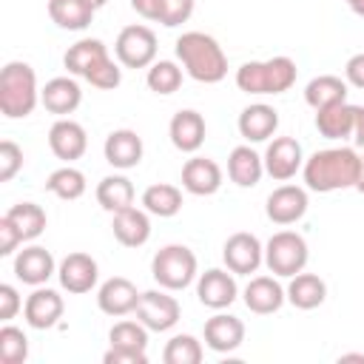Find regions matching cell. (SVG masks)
<instances>
[{"instance_id": "cell-9", "label": "cell", "mask_w": 364, "mask_h": 364, "mask_svg": "<svg viewBox=\"0 0 364 364\" xmlns=\"http://www.w3.org/2000/svg\"><path fill=\"white\" fill-rule=\"evenodd\" d=\"M179 316H182V307H179V301H176L173 296L165 293V287H162V290H145V293L139 296L136 318H139L148 330L165 333V330H171V327L179 321Z\"/></svg>"}, {"instance_id": "cell-34", "label": "cell", "mask_w": 364, "mask_h": 364, "mask_svg": "<svg viewBox=\"0 0 364 364\" xmlns=\"http://www.w3.org/2000/svg\"><path fill=\"white\" fill-rule=\"evenodd\" d=\"M85 188H88L85 173H82L80 168H74L71 162L63 165V168H57V171H51L48 179H46V191L54 193L57 199H65V202L80 199V196L85 193Z\"/></svg>"}, {"instance_id": "cell-12", "label": "cell", "mask_w": 364, "mask_h": 364, "mask_svg": "<svg viewBox=\"0 0 364 364\" xmlns=\"http://www.w3.org/2000/svg\"><path fill=\"white\" fill-rule=\"evenodd\" d=\"M239 296V287H236V279L230 270H222V267H210L205 273H199L196 279V299L210 307V310H225L236 301Z\"/></svg>"}, {"instance_id": "cell-21", "label": "cell", "mask_w": 364, "mask_h": 364, "mask_svg": "<svg viewBox=\"0 0 364 364\" xmlns=\"http://www.w3.org/2000/svg\"><path fill=\"white\" fill-rule=\"evenodd\" d=\"M182 188L193 196H213L222 188V168L208 156H191L182 165Z\"/></svg>"}, {"instance_id": "cell-5", "label": "cell", "mask_w": 364, "mask_h": 364, "mask_svg": "<svg viewBox=\"0 0 364 364\" xmlns=\"http://www.w3.org/2000/svg\"><path fill=\"white\" fill-rule=\"evenodd\" d=\"M40 102V88H37V74L28 63L11 60L0 71V111L9 119H23L28 117Z\"/></svg>"}, {"instance_id": "cell-1", "label": "cell", "mask_w": 364, "mask_h": 364, "mask_svg": "<svg viewBox=\"0 0 364 364\" xmlns=\"http://www.w3.org/2000/svg\"><path fill=\"white\" fill-rule=\"evenodd\" d=\"M358 165L361 156L355 154V148H324L316 151L304 159L301 173H304V185L316 193H333V191H344V188H355L358 182Z\"/></svg>"}, {"instance_id": "cell-7", "label": "cell", "mask_w": 364, "mask_h": 364, "mask_svg": "<svg viewBox=\"0 0 364 364\" xmlns=\"http://www.w3.org/2000/svg\"><path fill=\"white\" fill-rule=\"evenodd\" d=\"M307 259H310L307 242L296 230H279L264 245V264H267V270L273 276L290 279V276H296V273L304 270Z\"/></svg>"}, {"instance_id": "cell-37", "label": "cell", "mask_w": 364, "mask_h": 364, "mask_svg": "<svg viewBox=\"0 0 364 364\" xmlns=\"http://www.w3.org/2000/svg\"><path fill=\"white\" fill-rule=\"evenodd\" d=\"M202 355H205V353H202V344H199V338L191 336V333L173 336V338L165 344V350H162V361H165V364H199Z\"/></svg>"}, {"instance_id": "cell-27", "label": "cell", "mask_w": 364, "mask_h": 364, "mask_svg": "<svg viewBox=\"0 0 364 364\" xmlns=\"http://www.w3.org/2000/svg\"><path fill=\"white\" fill-rule=\"evenodd\" d=\"M355 111L358 105L336 102L321 111H316V128L324 139H353L355 131Z\"/></svg>"}, {"instance_id": "cell-16", "label": "cell", "mask_w": 364, "mask_h": 364, "mask_svg": "<svg viewBox=\"0 0 364 364\" xmlns=\"http://www.w3.org/2000/svg\"><path fill=\"white\" fill-rule=\"evenodd\" d=\"M48 148L57 159L63 162H74L85 154L88 148V136H85V128L68 117H60L51 128H48Z\"/></svg>"}, {"instance_id": "cell-41", "label": "cell", "mask_w": 364, "mask_h": 364, "mask_svg": "<svg viewBox=\"0 0 364 364\" xmlns=\"http://www.w3.org/2000/svg\"><path fill=\"white\" fill-rule=\"evenodd\" d=\"M193 6H196V0H162V17H159V23L168 26V28H176V26H182V23L191 20Z\"/></svg>"}, {"instance_id": "cell-22", "label": "cell", "mask_w": 364, "mask_h": 364, "mask_svg": "<svg viewBox=\"0 0 364 364\" xmlns=\"http://www.w3.org/2000/svg\"><path fill=\"white\" fill-rule=\"evenodd\" d=\"M40 102L48 114H57V117H68L80 108L82 102V88L77 80L71 77H54L48 80L43 88H40Z\"/></svg>"}, {"instance_id": "cell-39", "label": "cell", "mask_w": 364, "mask_h": 364, "mask_svg": "<svg viewBox=\"0 0 364 364\" xmlns=\"http://www.w3.org/2000/svg\"><path fill=\"white\" fill-rule=\"evenodd\" d=\"M28 358V338L20 327H0V361L3 364H23Z\"/></svg>"}, {"instance_id": "cell-47", "label": "cell", "mask_w": 364, "mask_h": 364, "mask_svg": "<svg viewBox=\"0 0 364 364\" xmlns=\"http://www.w3.org/2000/svg\"><path fill=\"white\" fill-rule=\"evenodd\" d=\"M353 145L364 148V105H358L355 111V131H353Z\"/></svg>"}, {"instance_id": "cell-15", "label": "cell", "mask_w": 364, "mask_h": 364, "mask_svg": "<svg viewBox=\"0 0 364 364\" xmlns=\"http://www.w3.org/2000/svg\"><path fill=\"white\" fill-rule=\"evenodd\" d=\"M57 276H60L63 290H68L74 296H82V293L94 290V284L100 279V267L88 253H68L57 264Z\"/></svg>"}, {"instance_id": "cell-18", "label": "cell", "mask_w": 364, "mask_h": 364, "mask_svg": "<svg viewBox=\"0 0 364 364\" xmlns=\"http://www.w3.org/2000/svg\"><path fill=\"white\" fill-rule=\"evenodd\" d=\"M54 273H57V262H54L51 250L40 247V245L23 247V250L14 256V276H17L23 284L40 287V284H46Z\"/></svg>"}, {"instance_id": "cell-26", "label": "cell", "mask_w": 364, "mask_h": 364, "mask_svg": "<svg viewBox=\"0 0 364 364\" xmlns=\"http://www.w3.org/2000/svg\"><path fill=\"white\" fill-rule=\"evenodd\" d=\"M111 230H114V239H117L119 245H125V247H142V245L151 239V219H148V210L131 205V208L114 213Z\"/></svg>"}, {"instance_id": "cell-29", "label": "cell", "mask_w": 364, "mask_h": 364, "mask_svg": "<svg viewBox=\"0 0 364 364\" xmlns=\"http://www.w3.org/2000/svg\"><path fill=\"white\" fill-rule=\"evenodd\" d=\"M284 293H287V301H290L293 307H299V310H313V307H318V304L327 299V284H324L321 276L301 270V273L290 276V284L284 287Z\"/></svg>"}, {"instance_id": "cell-13", "label": "cell", "mask_w": 364, "mask_h": 364, "mask_svg": "<svg viewBox=\"0 0 364 364\" xmlns=\"http://www.w3.org/2000/svg\"><path fill=\"white\" fill-rule=\"evenodd\" d=\"M139 290L131 279L125 276H111L100 284L97 290V307L105 313V316H131L136 313V304H139Z\"/></svg>"}, {"instance_id": "cell-45", "label": "cell", "mask_w": 364, "mask_h": 364, "mask_svg": "<svg viewBox=\"0 0 364 364\" xmlns=\"http://www.w3.org/2000/svg\"><path fill=\"white\" fill-rule=\"evenodd\" d=\"M344 77H347L350 85L364 88V51H361V54H353V57L347 60V65H344Z\"/></svg>"}, {"instance_id": "cell-51", "label": "cell", "mask_w": 364, "mask_h": 364, "mask_svg": "<svg viewBox=\"0 0 364 364\" xmlns=\"http://www.w3.org/2000/svg\"><path fill=\"white\" fill-rule=\"evenodd\" d=\"M88 3H91V6H94V9H100V6H105V3H108V0H88Z\"/></svg>"}, {"instance_id": "cell-42", "label": "cell", "mask_w": 364, "mask_h": 364, "mask_svg": "<svg viewBox=\"0 0 364 364\" xmlns=\"http://www.w3.org/2000/svg\"><path fill=\"white\" fill-rule=\"evenodd\" d=\"M20 310H23V299H20L17 287L14 284H0V318L11 321Z\"/></svg>"}, {"instance_id": "cell-3", "label": "cell", "mask_w": 364, "mask_h": 364, "mask_svg": "<svg viewBox=\"0 0 364 364\" xmlns=\"http://www.w3.org/2000/svg\"><path fill=\"white\" fill-rule=\"evenodd\" d=\"M176 57L185 68V74L196 82H219L228 74V57L222 51V46L205 34V31H185L176 40Z\"/></svg>"}, {"instance_id": "cell-25", "label": "cell", "mask_w": 364, "mask_h": 364, "mask_svg": "<svg viewBox=\"0 0 364 364\" xmlns=\"http://www.w3.org/2000/svg\"><path fill=\"white\" fill-rule=\"evenodd\" d=\"M236 125H239V134L247 142H264L279 128V111L273 105H267V102H253V105L242 108Z\"/></svg>"}, {"instance_id": "cell-48", "label": "cell", "mask_w": 364, "mask_h": 364, "mask_svg": "<svg viewBox=\"0 0 364 364\" xmlns=\"http://www.w3.org/2000/svg\"><path fill=\"white\" fill-rule=\"evenodd\" d=\"M347 6H350V11L353 14H358V17H364V0H344Z\"/></svg>"}, {"instance_id": "cell-43", "label": "cell", "mask_w": 364, "mask_h": 364, "mask_svg": "<svg viewBox=\"0 0 364 364\" xmlns=\"http://www.w3.org/2000/svg\"><path fill=\"white\" fill-rule=\"evenodd\" d=\"M23 242V236H20V230L14 228V222L3 213V219H0V256H11L14 250H17V245Z\"/></svg>"}, {"instance_id": "cell-28", "label": "cell", "mask_w": 364, "mask_h": 364, "mask_svg": "<svg viewBox=\"0 0 364 364\" xmlns=\"http://www.w3.org/2000/svg\"><path fill=\"white\" fill-rule=\"evenodd\" d=\"M264 173V159L250 148V145H236L228 156V176L239 188H253L259 185Z\"/></svg>"}, {"instance_id": "cell-20", "label": "cell", "mask_w": 364, "mask_h": 364, "mask_svg": "<svg viewBox=\"0 0 364 364\" xmlns=\"http://www.w3.org/2000/svg\"><path fill=\"white\" fill-rule=\"evenodd\" d=\"M205 117L193 108H185V111H176L171 117V125H168V136L173 142L176 151L182 154H196L205 142Z\"/></svg>"}, {"instance_id": "cell-6", "label": "cell", "mask_w": 364, "mask_h": 364, "mask_svg": "<svg viewBox=\"0 0 364 364\" xmlns=\"http://www.w3.org/2000/svg\"><path fill=\"white\" fill-rule=\"evenodd\" d=\"M151 276L165 290H185L199 276L196 253L185 245H165L151 259Z\"/></svg>"}, {"instance_id": "cell-35", "label": "cell", "mask_w": 364, "mask_h": 364, "mask_svg": "<svg viewBox=\"0 0 364 364\" xmlns=\"http://www.w3.org/2000/svg\"><path fill=\"white\" fill-rule=\"evenodd\" d=\"M6 216L14 222V228L20 230L23 242L37 239V236L46 230V225H48L46 210H43L37 202H17V205H11V208L6 210Z\"/></svg>"}, {"instance_id": "cell-2", "label": "cell", "mask_w": 364, "mask_h": 364, "mask_svg": "<svg viewBox=\"0 0 364 364\" xmlns=\"http://www.w3.org/2000/svg\"><path fill=\"white\" fill-rule=\"evenodd\" d=\"M63 63H65L68 74L88 80L100 91H111L122 82V68L111 60L105 43L94 40V37H85V40H77L74 46H68V51L63 54Z\"/></svg>"}, {"instance_id": "cell-10", "label": "cell", "mask_w": 364, "mask_h": 364, "mask_svg": "<svg viewBox=\"0 0 364 364\" xmlns=\"http://www.w3.org/2000/svg\"><path fill=\"white\" fill-rule=\"evenodd\" d=\"M222 259H225V264H228V270H230L233 276H250V273H256V270L262 267V262H264V245H262L253 233L239 230V233H233V236L225 242Z\"/></svg>"}, {"instance_id": "cell-49", "label": "cell", "mask_w": 364, "mask_h": 364, "mask_svg": "<svg viewBox=\"0 0 364 364\" xmlns=\"http://www.w3.org/2000/svg\"><path fill=\"white\" fill-rule=\"evenodd\" d=\"M355 191L364 193V154H361V165H358V182H355Z\"/></svg>"}, {"instance_id": "cell-31", "label": "cell", "mask_w": 364, "mask_h": 364, "mask_svg": "<svg viewBox=\"0 0 364 364\" xmlns=\"http://www.w3.org/2000/svg\"><path fill=\"white\" fill-rule=\"evenodd\" d=\"M304 102L313 108V111H321L327 105H336V102H347V82L336 74H321V77H313L304 88Z\"/></svg>"}, {"instance_id": "cell-24", "label": "cell", "mask_w": 364, "mask_h": 364, "mask_svg": "<svg viewBox=\"0 0 364 364\" xmlns=\"http://www.w3.org/2000/svg\"><path fill=\"white\" fill-rule=\"evenodd\" d=\"M245 341V321L230 313H216L205 321V344L213 353H233Z\"/></svg>"}, {"instance_id": "cell-50", "label": "cell", "mask_w": 364, "mask_h": 364, "mask_svg": "<svg viewBox=\"0 0 364 364\" xmlns=\"http://www.w3.org/2000/svg\"><path fill=\"white\" fill-rule=\"evenodd\" d=\"M338 361H364V355L361 353H344Z\"/></svg>"}, {"instance_id": "cell-8", "label": "cell", "mask_w": 364, "mask_h": 364, "mask_svg": "<svg viewBox=\"0 0 364 364\" xmlns=\"http://www.w3.org/2000/svg\"><path fill=\"white\" fill-rule=\"evenodd\" d=\"M114 54L125 68H148L156 63V34L148 26H125L117 34Z\"/></svg>"}, {"instance_id": "cell-44", "label": "cell", "mask_w": 364, "mask_h": 364, "mask_svg": "<svg viewBox=\"0 0 364 364\" xmlns=\"http://www.w3.org/2000/svg\"><path fill=\"white\" fill-rule=\"evenodd\" d=\"M105 364H148V353L142 350H122V347H108L102 355Z\"/></svg>"}, {"instance_id": "cell-19", "label": "cell", "mask_w": 364, "mask_h": 364, "mask_svg": "<svg viewBox=\"0 0 364 364\" xmlns=\"http://www.w3.org/2000/svg\"><path fill=\"white\" fill-rule=\"evenodd\" d=\"M142 136L131 128H117L105 136V145H102V154H105V162L119 168V171H128V168H136L142 162Z\"/></svg>"}, {"instance_id": "cell-38", "label": "cell", "mask_w": 364, "mask_h": 364, "mask_svg": "<svg viewBox=\"0 0 364 364\" xmlns=\"http://www.w3.org/2000/svg\"><path fill=\"white\" fill-rule=\"evenodd\" d=\"M108 341H111V347L142 350V353H145V347H148V327H145L139 318H136V321H131V318L117 321V324L111 327V333H108Z\"/></svg>"}, {"instance_id": "cell-17", "label": "cell", "mask_w": 364, "mask_h": 364, "mask_svg": "<svg viewBox=\"0 0 364 364\" xmlns=\"http://www.w3.org/2000/svg\"><path fill=\"white\" fill-rule=\"evenodd\" d=\"M63 296L57 290H48V287H34V293L26 299L23 304V316H26V324L34 327V330H48L54 327L60 318H63Z\"/></svg>"}, {"instance_id": "cell-14", "label": "cell", "mask_w": 364, "mask_h": 364, "mask_svg": "<svg viewBox=\"0 0 364 364\" xmlns=\"http://www.w3.org/2000/svg\"><path fill=\"white\" fill-rule=\"evenodd\" d=\"M307 205H310V199H307L304 188H299V185H279L267 196L264 213L276 225H293V222H299L307 213Z\"/></svg>"}, {"instance_id": "cell-11", "label": "cell", "mask_w": 364, "mask_h": 364, "mask_svg": "<svg viewBox=\"0 0 364 364\" xmlns=\"http://www.w3.org/2000/svg\"><path fill=\"white\" fill-rule=\"evenodd\" d=\"M262 159H264V173L273 176L276 182L293 179L304 165L301 145L293 136H273V142H267V151Z\"/></svg>"}, {"instance_id": "cell-32", "label": "cell", "mask_w": 364, "mask_h": 364, "mask_svg": "<svg viewBox=\"0 0 364 364\" xmlns=\"http://www.w3.org/2000/svg\"><path fill=\"white\" fill-rule=\"evenodd\" d=\"M97 202L108 213H119V210L131 208L134 205V185H131V179L122 176V173L102 176L100 185H97Z\"/></svg>"}, {"instance_id": "cell-30", "label": "cell", "mask_w": 364, "mask_h": 364, "mask_svg": "<svg viewBox=\"0 0 364 364\" xmlns=\"http://www.w3.org/2000/svg\"><path fill=\"white\" fill-rule=\"evenodd\" d=\"M94 6L88 0H48V17L65 31H82L94 20Z\"/></svg>"}, {"instance_id": "cell-4", "label": "cell", "mask_w": 364, "mask_h": 364, "mask_svg": "<svg viewBox=\"0 0 364 364\" xmlns=\"http://www.w3.org/2000/svg\"><path fill=\"white\" fill-rule=\"evenodd\" d=\"M296 77L299 68L284 54L270 60H250L236 68V85L245 94H284L293 88Z\"/></svg>"}, {"instance_id": "cell-23", "label": "cell", "mask_w": 364, "mask_h": 364, "mask_svg": "<svg viewBox=\"0 0 364 364\" xmlns=\"http://www.w3.org/2000/svg\"><path fill=\"white\" fill-rule=\"evenodd\" d=\"M242 299H245V307H247L250 313H256V316H270V313H276V310L287 301V293H284V287H282L273 276H253V279L247 282Z\"/></svg>"}, {"instance_id": "cell-33", "label": "cell", "mask_w": 364, "mask_h": 364, "mask_svg": "<svg viewBox=\"0 0 364 364\" xmlns=\"http://www.w3.org/2000/svg\"><path fill=\"white\" fill-rule=\"evenodd\" d=\"M142 208L159 219L176 216L182 210V191L176 185H168V182H154L142 191Z\"/></svg>"}, {"instance_id": "cell-40", "label": "cell", "mask_w": 364, "mask_h": 364, "mask_svg": "<svg viewBox=\"0 0 364 364\" xmlns=\"http://www.w3.org/2000/svg\"><path fill=\"white\" fill-rule=\"evenodd\" d=\"M23 168V151L17 142L3 139L0 142V182H11L17 171Z\"/></svg>"}, {"instance_id": "cell-46", "label": "cell", "mask_w": 364, "mask_h": 364, "mask_svg": "<svg viewBox=\"0 0 364 364\" xmlns=\"http://www.w3.org/2000/svg\"><path fill=\"white\" fill-rule=\"evenodd\" d=\"M131 9L145 20H159L162 17V0H131Z\"/></svg>"}, {"instance_id": "cell-36", "label": "cell", "mask_w": 364, "mask_h": 364, "mask_svg": "<svg viewBox=\"0 0 364 364\" xmlns=\"http://www.w3.org/2000/svg\"><path fill=\"white\" fill-rule=\"evenodd\" d=\"M145 82L154 94L159 97H168L173 91H179L182 85V68L173 63V60H156L148 65V74H145Z\"/></svg>"}]
</instances>
